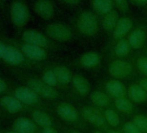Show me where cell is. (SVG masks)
<instances>
[{
	"instance_id": "obj_1",
	"label": "cell",
	"mask_w": 147,
	"mask_h": 133,
	"mask_svg": "<svg viewBox=\"0 0 147 133\" xmlns=\"http://www.w3.org/2000/svg\"><path fill=\"white\" fill-rule=\"evenodd\" d=\"M6 72L11 75L13 79H17L21 84L35 91L40 98L44 99H55L58 97L57 91L45 84L42 78H39L36 76L27 73L24 70L14 69V68H6Z\"/></svg>"
},
{
	"instance_id": "obj_2",
	"label": "cell",
	"mask_w": 147,
	"mask_h": 133,
	"mask_svg": "<svg viewBox=\"0 0 147 133\" xmlns=\"http://www.w3.org/2000/svg\"><path fill=\"white\" fill-rule=\"evenodd\" d=\"M8 17L15 31L19 35L31 18L30 11L26 0H10Z\"/></svg>"
},
{
	"instance_id": "obj_3",
	"label": "cell",
	"mask_w": 147,
	"mask_h": 133,
	"mask_svg": "<svg viewBox=\"0 0 147 133\" xmlns=\"http://www.w3.org/2000/svg\"><path fill=\"white\" fill-rule=\"evenodd\" d=\"M0 38L4 40L5 42L17 47L30 61L39 63V62L44 61L48 57V52L43 48L30 44L26 43L19 38H11V37L7 36V34L0 33Z\"/></svg>"
},
{
	"instance_id": "obj_4",
	"label": "cell",
	"mask_w": 147,
	"mask_h": 133,
	"mask_svg": "<svg viewBox=\"0 0 147 133\" xmlns=\"http://www.w3.org/2000/svg\"><path fill=\"white\" fill-rule=\"evenodd\" d=\"M6 44H6L5 51L0 63L5 66L6 68H14V69H20V70L32 68V66L36 63V62L28 59L14 45L10 44L8 43Z\"/></svg>"
},
{
	"instance_id": "obj_5",
	"label": "cell",
	"mask_w": 147,
	"mask_h": 133,
	"mask_svg": "<svg viewBox=\"0 0 147 133\" xmlns=\"http://www.w3.org/2000/svg\"><path fill=\"white\" fill-rule=\"evenodd\" d=\"M11 94L16 97L19 101H21L24 104L31 107H37L41 104L42 98H40L35 91H33L29 87L25 86L23 84L17 83L15 79L11 78Z\"/></svg>"
},
{
	"instance_id": "obj_6",
	"label": "cell",
	"mask_w": 147,
	"mask_h": 133,
	"mask_svg": "<svg viewBox=\"0 0 147 133\" xmlns=\"http://www.w3.org/2000/svg\"><path fill=\"white\" fill-rule=\"evenodd\" d=\"M0 110L7 117H17L30 111V108L24 104L11 94L0 97Z\"/></svg>"
},
{
	"instance_id": "obj_7",
	"label": "cell",
	"mask_w": 147,
	"mask_h": 133,
	"mask_svg": "<svg viewBox=\"0 0 147 133\" xmlns=\"http://www.w3.org/2000/svg\"><path fill=\"white\" fill-rule=\"evenodd\" d=\"M19 39L45 50L51 46V42L48 36L35 29H24L19 34Z\"/></svg>"
},
{
	"instance_id": "obj_8",
	"label": "cell",
	"mask_w": 147,
	"mask_h": 133,
	"mask_svg": "<svg viewBox=\"0 0 147 133\" xmlns=\"http://www.w3.org/2000/svg\"><path fill=\"white\" fill-rule=\"evenodd\" d=\"M77 26L79 31L83 35L89 36V37L95 35L99 31L97 18L95 15L89 11L83 12L80 15L78 18Z\"/></svg>"
},
{
	"instance_id": "obj_9",
	"label": "cell",
	"mask_w": 147,
	"mask_h": 133,
	"mask_svg": "<svg viewBox=\"0 0 147 133\" xmlns=\"http://www.w3.org/2000/svg\"><path fill=\"white\" fill-rule=\"evenodd\" d=\"M45 33L49 38L59 42H67L72 38L71 30L61 23H52L46 25Z\"/></svg>"
},
{
	"instance_id": "obj_10",
	"label": "cell",
	"mask_w": 147,
	"mask_h": 133,
	"mask_svg": "<svg viewBox=\"0 0 147 133\" xmlns=\"http://www.w3.org/2000/svg\"><path fill=\"white\" fill-rule=\"evenodd\" d=\"M38 127L30 117L24 115L14 117L10 126L11 130L18 133H38Z\"/></svg>"
},
{
	"instance_id": "obj_11",
	"label": "cell",
	"mask_w": 147,
	"mask_h": 133,
	"mask_svg": "<svg viewBox=\"0 0 147 133\" xmlns=\"http://www.w3.org/2000/svg\"><path fill=\"white\" fill-rule=\"evenodd\" d=\"M33 12L44 20L51 19L55 15V6L51 0H34Z\"/></svg>"
},
{
	"instance_id": "obj_12",
	"label": "cell",
	"mask_w": 147,
	"mask_h": 133,
	"mask_svg": "<svg viewBox=\"0 0 147 133\" xmlns=\"http://www.w3.org/2000/svg\"><path fill=\"white\" fill-rule=\"evenodd\" d=\"M132 71L130 63L124 60H115L109 66V73L115 78H125Z\"/></svg>"
},
{
	"instance_id": "obj_13",
	"label": "cell",
	"mask_w": 147,
	"mask_h": 133,
	"mask_svg": "<svg viewBox=\"0 0 147 133\" xmlns=\"http://www.w3.org/2000/svg\"><path fill=\"white\" fill-rule=\"evenodd\" d=\"M82 114L86 120H88V122H90L91 123L98 127H102L106 123L104 114H102L100 110L93 107L88 106V107L83 108Z\"/></svg>"
},
{
	"instance_id": "obj_14",
	"label": "cell",
	"mask_w": 147,
	"mask_h": 133,
	"mask_svg": "<svg viewBox=\"0 0 147 133\" xmlns=\"http://www.w3.org/2000/svg\"><path fill=\"white\" fill-rule=\"evenodd\" d=\"M56 112L61 118L68 122H75L78 118V112L72 104L67 103H61L56 107Z\"/></svg>"
},
{
	"instance_id": "obj_15",
	"label": "cell",
	"mask_w": 147,
	"mask_h": 133,
	"mask_svg": "<svg viewBox=\"0 0 147 133\" xmlns=\"http://www.w3.org/2000/svg\"><path fill=\"white\" fill-rule=\"evenodd\" d=\"M30 115L32 120L41 128L45 127H50L53 124L52 117L49 113L42 110L35 109V110H30Z\"/></svg>"
},
{
	"instance_id": "obj_16",
	"label": "cell",
	"mask_w": 147,
	"mask_h": 133,
	"mask_svg": "<svg viewBox=\"0 0 147 133\" xmlns=\"http://www.w3.org/2000/svg\"><path fill=\"white\" fill-rule=\"evenodd\" d=\"M132 28V22L129 18H121L119 19L114 30L113 36L116 39H122Z\"/></svg>"
},
{
	"instance_id": "obj_17",
	"label": "cell",
	"mask_w": 147,
	"mask_h": 133,
	"mask_svg": "<svg viewBox=\"0 0 147 133\" xmlns=\"http://www.w3.org/2000/svg\"><path fill=\"white\" fill-rule=\"evenodd\" d=\"M106 89L108 94L115 98H123L125 95V85L117 79L109 80L106 85Z\"/></svg>"
},
{
	"instance_id": "obj_18",
	"label": "cell",
	"mask_w": 147,
	"mask_h": 133,
	"mask_svg": "<svg viewBox=\"0 0 147 133\" xmlns=\"http://www.w3.org/2000/svg\"><path fill=\"white\" fill-rule=\"evenodd\" d=\"M72 84L76 91L82 96L88 94L90 91V84L88 80L82 75L77 74L74 76L72 79Z\"/></svg>"
},
{
	"instance_id": "obj_19",
	"label": "cell",
	"mask_w": 147,
	"mask_h": 133,
	"mask_svg": "<svg viewBox=\"0 0 147 133\" xmlns=\"http://www.w3.org/2000/svg\"><path fill=\"white\" fill-rule=\"evenodd\" d=\"M127 93L130 99L134 103L141 104L147 100V93L139 85H131Z\"/></svg>"
},
{
	"instance_id": "obj_20",
	"label": "cell",
	"mask_w": 147,
	"mask_h": 133,
	"mask_svg": "<svg viewBox=\"0 0 147 133\" xmlns=\"http://www.w3.org/2000/svg\"><path fill=\"white\" fill-rule=\"evenodd\" d=\"M53 71L55 74V77L59 84L66 85H68L70 82H72V79H73L72 74L66 66L56 65L53 68Z\"/></svg>"
},
{
	"instance_id": "obj_21",
	"label": "cell",
	"mask_w": 147,
	"mask_h": 133,
	"mask_svg": "<svg viewBox=\"0 0 147 133\" xmlns=\"http://www.w3.org/2000/svg\"><path fill=\"white\" fill-rule=\"evenodd\" d=\"M81 64L86 68H94L100 62V55L95 51H88L84 53L80 59Z\"/></svg>"
},
{
	"instance_id": "obj_22",
	"label": "cell",
	"mask_w": 147,
	"mask_h": 133,
	"mask_svg": "<svg viewBox=\"0 0 147 133\" xmlns=\"http://www.w3.org/2000/svg\"><path fill=\"white\" fill-rule=\"evenodd\" d=\"M94 11L101 15H106L113 11V0H92Z\"/></svg>"
},
{
	"instance_id": "obj_23",
	"label": "cell",
	"mask_w": 147,
	"mask_h": 133,
	"mask_svg": "<svg viewBox=\"0 0 147 133\" xmlns=\"http://www.w3.org/2000/svg\"><path fill=\"white\" fill-rule=\"evenodd\" d=\"M145 40V34L144 31L141 29H138L133 31L128 38V42L131 48L133 49H139L142 47Z\"/></svg>"
},
{
	"instance_id": "obj_24",
	"label": "cell",
	"mask_w": 147,
	"mask_h": 133,
	"mask_svg": "<svg viewBox=\"0 0 147 133\" xmlns=\"http://www.w3.org/2000/svg\"><path fill=\"white\" fill-rule=\"evenodd\" d=\"M119 21V16L116 11H112L110 12H108L107 14L105 15L103 21H102V25L103 28L107 31H110L112 30H114L117 23Z\"/></svg>"
},
{
	"instance_id": "obj_25",
	"label": "cell",
	"mask_w": 147,
	"mask_h": 133,
	"mask_svg": "<svg viewBox=\"0 0 147 133\" xmlns=\"http://www.w3.org/2000/svg\"><path fill=\"white\" fill-rule=\"evenodd\" d=\"M91 101L99 107H105L109 104V98L107 94L100 91H94L90 96Z\"/></svg>"
},
{
	"instance_id": "obj_26",
	"label": "cell",
	"mask_w": 147,
	"mask_h": 133,
	"mask_svg": "<svg viewBox=\"0 0 147 133\" xmlns=\"http://www.w3.org/2000/svg\"><path fill=\"white\" fill-rule=\"evenodd\" d=\"M115 106L119 111H121L123 113H126V114L131 113L132 111V110H133L132 103L131 102V100L125 98V97L116 98Z\"/></svg>"
},
{
	"instance_id": "obj_27",
	"label": "cell",
	"mask_w": 147,
	"mask_h": 133,
	"mask_svg": "<svg viewBox=\"0 0 147 133\" xmlns=\"http://www.w3.org/2000/svg\"><path fill=\"white\" fill-rule=\"evenodd\" d=\"M42 80L47 84L48 85L55 88L59 83L57 81V78L55 77V74L53 71V69H45L43 72H42Z\"/></svg>"
},
{
	"instance_id": "obj_28",
	"label": "cell",
	"mask_w": 147,
	"mask_h": 133,
	"mask_svg": "<svg viewBox=\"0 0 147 133\" xmlns=\"http://www.w3.org/2000/svg\"><path fill=\"white\" fill-rule=\"evenodd\" d=\"M131 45L128 42V40L122 38L118 41L115 46V53L119 57H125L130 52Z\"/></svg>"
},
{
	"instance_id": "obj_29",
	"label": "cell",
	"mask_w": 147,
	"mask_h": 133,
	"mask_svg": "<svg viewBox=\"0 0 147 133\" xmlns=\"http://www.w3.org/2000/svg\"><path fill=\"white\" fill-rule=\"evenodd\" d=\"M104 117H105V120L106 122L113 126V127H116L120 123V120H119V115L118 113L112 110V109H107L105 110L104 112Z\"/></svg>"
},
{
	"instance_id": "obj_30",
	"label": "cell",
	"mask_w": 147,
	"mask_h": 133,
	"mask_svg": "<svg viewBox=\"0 0 147 133\" xmlns=\"http://www.w3.org/2000/svg\"><path fill=\"white\" fill-rule=\"evenodd\" d=\"M11 78L5 77L4 74H0V97L11 94Z\"/></svg>"
},
{
	"instance_id": "obj_31",
	"label": "cell",
	"mask_w": 147,
	"mask_h": 133,
	"mask_svg": "<svg viewBox=\"0 0 147 133\" xmlns=\"http://www.w3.org/2000/svg\"><path fill=\"white\" fill-rule=\"evenodd\" d=\"M132 123L142 133H147V117L144 115H137L134 117Z\"/></svg>"
},
{
	"instance_id": "obj_32",
	"label": "cell",
	"mask_w": 147,
	"mask_h": 133,
	"mask_svg": "<svg viewBox=\"0 0 147 133\" xmlns=\"http://www.w3.org/2000/svg\"><path fill=\"white\" fill-rule=\"evenodd\" d=\"M137 65L138 70L147 77V57H140L137 61Z\"/></svg>"
},
{
	"instance_id": "obj_33",
	"label": "cell",
	"mask_w": 147,
	"mask_h": 133,
	"mask_svg": "<svg viewBox=\"0 0 147 133\" xmlns=\"http://www.w3.org/2000/svg\"><path fill=\"white\" fill-rule=\"evenodd\" d=\"M124 132L125 133H142L138 129V127L131 122H126L124 126Z\"/></svg>"
},
{
	"instance_id": "obj_34",
	"label": "cell",
	"mask_w": 147,
	"mask_h": 133,
	"mask_svg": "<svg viewBox=\"0 0 147 133\" xmlns=\"http://www.w3.org/2000/svg\"><path fill=\"white\" fill-rule=\"evenodd\" d=\"M113 2L123 12H126L128 11V2L127 0H113Z\"/></svg>"
},
{
	"instance_id": "obj_35",
	"label": "cell",
	"mask_w": 147,
	"mask_h": 133,
	"mask_svg": "<svg viewBox=\"0 0 147 133\" xmlns=\"http://www.w3.org/2000/svg\"><path fill=\"white\" fill-rule=\"evenodd\" d=\"M8 0H0V12L3 17H8Z\"/></svg>"
},
{
	"instance_id": "obj_36",
	"label": "cell",
	"mask_w": 147,
	"mask_h": 133,
	"mask_svg": "<svg viewBox=\"0 0 147 133\" xmlns=\"http://www.w3.org/2000/svg\"><path fill=\"white\" fill-rule=\"evenodd\" d=\"M6 43L2 40L0 38V62H1L3 57H4V54H5V48H6Z\"/></svg>"
},
{
	"instance_id": "obj_37",
	"label": "cell",
	"mask_w": 147,
	"mask_h": 133,
	"mask_svg": "<svg viewBox=\"0 0 147 133\" xmlns=\"http://www.w3.org/2000/svg\"><path fill=\"white\" fill-rule=\"evenodd\" d=\"M39 133H57V131L55 130V129L54 127L50 126V127L42 128V130H40Z\"/></svg>"
},
{
	"instance_id": "obj_38",
	"label": "cell",
	"mask_w": 147,
	"mask_h": 133,
	"mask_svg": "<svg viewBox=\"0 0 147 133\" xmlns=\"http://www.w3.org/2000/svg\"><path fill=\"white\" fill-rule=\"evenodd\" d=\"M2 13L0 12V33L1 34H6V31H5V25H4V22H3V19H2Z\"/></svg>"
},
{
	"instance_id": "obj_39",
	"label": "cell",
	"mask_w": 147,
	"mask_h": 133,
	"mask_svg": "<svg viewBox=\"0 0 147 133\" xmlns=\"http://www.w3.org/2000/svg\"><path fill=\"white\" fill-rule=\"evenodd\" d=\"M139 85H140V86L145 91V92L147 93V78L141 79L140 82H139Z\"/></svg>"
},
{
	"instance_id": "obj_40",
	"label": "cell",
	"mask_w": 147,
	"mask_h": 133,
	"mask_svg": "<svg viewBox=\"0 0 147 133\" xmlns=\"http://www.w3.org/2000/svg\"><path fill=\"white\" fill-rule=\"evenodd\" d=\"M6 118H7V117L2 112V110H0V127L2 126V124L5 123V121L6 120Z\"/></svg>"
},
{
	"instance_id": "obj_41",
	"label": "cell",
	"mask_w": 147,
	"mask_h": 133,
	"mask_svg": "<svg viewBox=\"0 0 147 133\" xmlns=\"http://www.w3.org/2000/svg\"><path fill=\"white\" fill-rule=\"evenodd\" d=\"M63 2H65L66 4H68V5H77L81 2V0H62Z\"/></svg>"
},
{
	"instance_id": "obj_42",
	"label": "cell",
	"mask_w": 147,
	"mask_h": 133,
	"mask_svg": "<svg viewBox=\"0 0 147 133\" xmlns=\"http://www.w3.org/2000/svg\"><path fill=\"white\" fill-rule=\"evenodd\" d=\"M0 133H18V132L9 128V129H0Z\"/></svg>"
},
{
	"instance_id": "obj_43",
	"label": "cell",
	"mask_w": 147,
	"mask_h": 133,
	"mask_svg": "<svg viewBox=\"0 0 147 133\" xmlns=\"http://www.w3.org/2000/svg\"><path fill=\"white\" fill-rule=\"evenodd\" d=\"M134 1H136L138 3H146L147 0H134Z\"/></svg>"
},
{
	"instance_id": "obj_44",
	"label": "cell",
	"mask_w": 147,
	"mask_h": 133,
	"mask_svg": "<svg viewBox=\"0 0 147 133\" xmlns=\"http://www.w3.org/2000/svg\"><path fill=\"white\" fill-rule=\"evenodd\" d=\"M70 133H81V132H79L78 130H72Z\"/></svg>"
},
{
	"instance_id": "obj_45",
	"label": "cell",
	"mask_w": 147,
	"mask_h": 133,
	"mask_svg": "<svg viewBox=\"0 0 147 133\" xmlns=\"http://www.w3.org/2000/svg\"><path fill=\"white\" fill-rule=\"evenodd\" d=\"M108 133H120V132H118V131H110Z\"/></svg>"
},
{
	"instance_id": "obj_46",
	"label": "cell",
	"mask_w": 147,
	"mask_h": 133,
	"mask_svg": "<svg viewBox=\"0 0 147 133\" xmlns=\"http://www.w3.org/2000/svg\"><path fill=\"white\" fill-rule=\"evenodd\" d=\"M0 74H4V72H2L1 70H0Z\"/></svg>"
},
{
	"instance_id": "obj_47",
	"label": "cell",
	"mask_w": 147,
	"mask_h": 133,
	"mask_svg": "<svg viewBox=\"0 0 147 133\" xmlns=\"http://www.w3.org/2000/svg\"><path fill=\"white\" fill-rule=\"evenodd\" d=\"M94 133H101V132H100V131H96V132H94Z\"/></svg>"
}]
</instances>
